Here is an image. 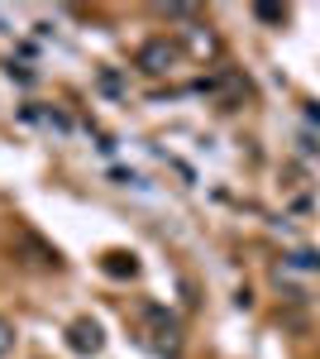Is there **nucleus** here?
<instances>
[{
	"mask_svg": "<svg viewBox=\"0 0 320 359\" xmlns=\"http://www.w3.org/2000/svg\"><path fill=\"white\" fill-rule=\"evenodd\" d=\"M258 20H267V25H282V10H277V5H258Z\"/></svg>",
	"mask_w": 320,
	"mask_h": 359,
	"instance_id": "nucleus-3",
	"label": "nucleus"
},
{
	"mask_svg": "<svg viewBox=\"0 0 320 359\" xmlns=\"http://www.w3.org/2000/svg\"><path fill=\"white\" fill-rule=\"evenodd\" d=\"M5 350H10V326L0 321V355H5Z\"/></svg>",
	"mask_w": 320,
	"mask_h": 359,
	"instance_id": "nucleus-4",
	"label": "nucleus"
},
{
	"mask_svg": "<svg viewBox=\"0 0 320 359\" xmlns=\"http://www.w3.org/2000/svg\"><path fill=\"white\" fill-rule=\"evenodd\" d=\"M72 350H81V355H96V350H101L96 321H77V326H72Z\"/></svg>",
	"mask_w": 320,
	"mask_h": 359,
	"instance_id": "nucleus-2",
	"label": "nucleus"
},
{
	"mask_svg": "<svg viewBox=\"0 0 320 359\" xmlns=\"http://www.w3.org/2000/svg\"><path fill=\"white\" fill-rule=\"evenodd\" d=\"M139 72H148V77H162V72H172V62H177V43H167V39H148L144 48H139Z\"/></svg>",
	"mask_w": 320,
	"mask_h": 359,
	"instance_id": "nucleus-1",
	"label": "nucleus"
}]
</instances>
